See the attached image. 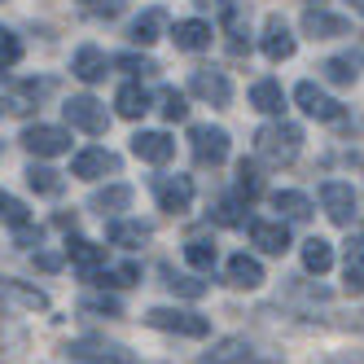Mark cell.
<instances>
[{
  "label": "cell",
  "instance_id": "1",
  "mask_svg": "<svg viewBox=\"0 0 364 364\" xmlns=\"http://www.w3.org/2000/svg\"><path fill=\"white\" fill-rule=\"evenodd\" d=\"M299 149H303V127L299 123L277 119V123H268V127H259V132H255V154L264 163H272V167L294 163Z\"/></svg>",
  "mask_w": 364,
  "mask_h": 364
},
{
  "label": "cell",
  "instance_id": "2",
  "mask_svg": "<svg viewBox=\"0 0 364 364\" xmlns=\"http://www.w3.org/2000/svg\"><path fill=\"white\" fill-rule=\"evenodd\" d=\"M145 321L154 329H167V333H180V338H206L211 333V321L198 316V311H185V307H149Z\"/></svg>",
  "mask_w": 364,
  "mask_h": 364
},
{
  "label": "cell",
  "instance_id": "3",
  "mask_svg": "<svg viewBox=\"0 0 364 364\" xmlns=\"http://www.w3.org/2000/svg\"><path fill=\"white\" fill-rule=\"evenodd\" d=\"M154 198H159V211L167 215H185L193 206V180L189 176H154Z\"/></svg>",
  "mask_w": 364,
  "mask_h": 364
},
{
  "label": "cell",
  "instance_id": "4",
  "mask_svg": "<svg viewBox=\"0 0 364 364\" xmlns=\"http://www.w3.org/2000/svg\"><path fill=\"white\" fill-rule=\"evenodd\" d=\"M62 114H66L70 127H80V132H88V136H101L110 127V114H106V106H101L97 97H70L62 106Z\"/></svg>",
  "mask_w": 364,
  "mask_h": 364
},
{
  "label": "cell",
  "instance_id": "5",
  "mask_svg": "<svg viewBox=\"0 0 364 364\" xmlns=\"http://www.w3.org/2000/svg\"><path fill=\"white\" fill-rule=\"evenodd\" d=\"M189 145H193V159L202 167H220L228 159V132L224 127H211V123L189 127Z\"/></svg>",
  "mask_w": 364,
  "mask_h": 364
},
{
  "label": "cell",
  "instance_id": "6",
  "mask_svg": "<svg viewBox=\"0 0 364 364\" xmlns=\"http://www.w3.org/2000/svg\"><path fill=\"white\" fill-rule=\"evenodd\" d=\"M294 101H299V110H303L307 119H321V123H343V114H347L325 88H316L311 80H303V84L294 88Z\"/></svg>",
  "mask_w": 364,
  "mask_h": 364
},
{
  "label": "cell",
  "instance_id": "7",
  "mask_svg": "<svg viewBox=\"0 0 364 364\" xmlns=\"http://www.w3.org/2000/svg\"><path fill=\"white\" fill-rule=\"evenodd\" d=\"M22 145H27L36 159H58V154L70 149V132L66 127H53V123H31L22 132Z\"/></svg>",
  "mask_w": 364,
  "mask_h": 364
},
{
  "label": "cell",
  "instance_id": "8",
  "mask_svg": "<svg viewBox=\"0 0 364 364\" xmlns=\"http://www.w3.org/2000/svg\"><path fill=\"white\" fill-rule=\"evenodd\" d=\"M321 206H325V215L333 224H351L355 220V189L347 185V180H325L321 185Z\"/></svg>",
  "mask_w": 364,
  "mask_h": 364
},
{
  "label": "cell",
  "instance_id": "9",
  "mask_svg": "<svg viewBox=\"0 0 364 364\" xmlns=\"http://www.w3.org/2000/svg\"><path fill=\"white\" fill-rule=\"evenodd\" d=\"M189 92L202 97V101H211V106H228V101H232L228 75L215 70V66H198V70H193V80H189Z\"/></svg>",
  "mask_w": 364,
  "mask_h": 364
},
{
  "label": "cell",
  "instance_id": "10",
  "mask_svg": "<svg viewBox=\"0 0 364 364\" xmlns=\"http://www.w3.org/2000/svg\"><path fill=\"white\" fill-rule=\"evenodd\" d=\"M114 171H119V154H110V149H80L70 159V176H80V180H101Z\"/></svg>",
  "mask_w": 364,
  "mask_h": 364
},
{
  "label": "cell",
  "instance_id": "11",
  "mask_svg": "<svg viewBox=\"0 0 364 364\" xmlns=\"http://www.w3.org/2000/svg\"><path fill=\"white\" fill-rule=\"evenodd\" d=\"M66 259H70V268L80 272L84 281H97V277H101V268H106V246L75 237V242L66 246Z\"/></svg>",
  "mask_w": 364,
  "mask_h": 364
},
{
  "label": "cell",
  "instance_id": "12",
  "mask_svg": "<svg viewBox=\"0 0 364 364\" xmlns=\"http://www.w3.org/2000/svg\"><path fill=\"white\" fill-rule=\"evenodd\" d=\"M294 48H299V44H294L290 27H285V18L272 14V18L264 22V58H268V62H290Z\"/></svg>",
  "mask_w": 364,
  "mask_h": 364
},
{
  "label": "cell",
  "instance_id": "13",
  "mask_svg": "<svg viewBox=\"0 0 364 364\" xmlns=\"http://www.w3.org/2000/svg\"><path fill=\"white\" fill-rule=\"evenodd\" d=\"M132 154H136L141 163L163 167V163L176 159V141H171L167 132H136V136H132Z\"/></svg>",
  "mask_w": 364,
  "mask_h": 364
},
{
  "label": "cell",
  "instance_id": "14",
  "mask_svg": "<svg viewBox=\"0 0 364 364\" xmlns=\"http://www.w3.org/2000/svg\"><path fill=\"white\" fill-rule=\"evenodd\" d=\"M250 246H259L264 255H285L290 250V228L281 220H250Z\"/></svg>",
  "mask_w": 364,
  "mask_h": 364
},
{
  "label": "cell",
  "instance_id": "15",
  "mask_svg": "<svg viewBox=\"0 0 364 364\" xmlns=\"http://www.w3.org/2000/svg\"><path fill=\"white\" fill-rule=\"evenodd\" d=\"M171 40H176V48H185V53H202V48H211L215 31H211V22H202V18H185V22L171 27Z\"/></svg>",
  "mask_w": 364,
  "mask_h": 364
},
{
  "label": "cell",
  "instance_id": "16",
  "mask_svg": "<svg viewBox=\"0 0 364 364\" xmlns=\"http://www.w3.org/2000/svg\"><path fill=\"white\" fill-rule=\"evenodd\" d=\"M0 303L22 307V311H44V307H48L44 290H36V285H22V281H14V277H0Z\"/></svg>",
  "mask_w": 364,
  "mask_h": 364
},
{
  "label": "cell",
  "instance_id": "17",
  "mask_svg": "<svg viewBox=\"0 0 364 364\" xmlns=\"http://www.w3.org/2000/svg\"><path fill=\"white\" fill-rule=\"evenodd\" d=\"M343 285H347L351 299L364 294V232H360V237H351L347 250H343Z\"/></svg>",
  "mask_w": 364,
  "mask_h": 364
},
{
  "label": "cell",
  "instance_id": "18",
  "mask_svg": "<svg viewBox=\"0 0 364 364\" xmlns=\"http://www.w3.org/2000/svg\"><path fill=\"white\" fill-rule=\"evenodd\" d=\"M303 36H311V40H338V36H351V27H347V18H333L325 9H307L303 14Z\"/></svg>",
  "mask_w": 364,
  "mask_h": 364
},
{
  "label": "cell",
  "instance_id": "19",
  "mask_svg": "<svg viewBox=\"0 0 364 364\" xmlns=\"http://www.w3.org/2000/svg\"><path fill=\"white\" fill-rule=\"evenodd\" d=\"M70 75H75V80H84V84L106 80V53H101L97 44L75 48V58H70Z\"/></svg>",
  "mask_w": 364,
  "mask_h": 364
},
{
  "label": "cell",
  "instance_id": "20",
  "mask_svg": "<svg viewBox=\"0 0 364 364\" xmlns=\"http://www.w3.org/2000/svg\"><path fill=\"white\" fill-rule=\"evenodd\" d=\"M228 285L232 290H259L264 285V264L255 255H232L228 259Z\"/></svg>",
  "mask_w": 364,
  "mask_h": 364
},
{
  "label": "cell",
  "instance_id": "21",
  "mask_svg": "<svg viewBox=\"0 0 364 364\" xmlns=\"http://www.w3.org/2000/svg\"><path fill=\"white\" fill-rule=\"evenodd\" d=\"M106 237H110V246H123V250H136V246H145V242L154 237V228H149L145 220H110V228H106Z\"/></svg>",
  "mask_w": 364,
  "mask_h": 364
},
{
  "label": "cell",
  "instance_id": "22",
  "mask_svg": "<svg viewBox=\"0 0 364 364\" xmlns=\"http://www.w3.org/2000/svg\"><path fill=\"white\" fill-rule=\"evenodd\" d=\"M202 364H255V347L246 338H220V343L202 355Z\"/></svg>",
  "mask_w": 364,
  "mask_h": 364
},
{
  "label": "cell",
  "instance_id": "23",
  "mask_svg": "<svg viewBox=\"0 0 364 364\" xmlns=\"http://www.w3.org/2000/svg\"><path fill=\"white\" fill-rule=\"evenodd\" d=\"M66 351L75 360H88V364H127V351L114 343H70Z\"/></svg>",
  "mask_w": 364,
  "mask_h": 364
},
{
  "label": "cell",
  "instance_id": "24",
  "mask_svg": "<svg viewBox=\"0 0 364 364\" xmlns=\"http://www.w3.org/2000/svg\"><path fill=\"white\" fill-rule=\"evenodd\" d=\"M250 106H255L259 114L281 119V110H285V92H281V84H277V80H259V84L250 88Z\"/></svg>",
  "mask_w": 364,
  "mask_h": 364
},
{
  "label": "cell",
  "instance_id": "25",
  "mask_svg": "<svg viewBox=\"0 0 364 364\" xmlns=\"http://www.w3.org/2000/svg\"><path fill=\"white\" fill-rule=\"evenodd\" d=\"M303 268H307L311 277H325V272L333 268V246H329L325 237H307V242H303Z\"/></svg>",
  "mask_w": 364,
  "mask_h": 364
},
{
  "label": "cell",
  "instance_id": "26",
  "mask_svg": "<svg viewBox=\"0 0 364 364\" xmlns=\"http://www.w3.org/2000/svg\"><path fill=\"white\" fill-rule=\"evenodd\" d=\"M127 206H132V189L127 185H106L92 193V211H101V215H119Z\"/></svg>",
  "mask_w": 364,
  "mask_h": 364
},
{
  "label": "cell",
  "instance_id": "27",
  "mask_svg": "<svg viewBox=\"0 0 364 364\" xmlns=\"http://www.w3.org/2000/svg\"><path fill=\"white\" fill-rule=\"evenodd\" d=\"M114 110H119L123 119H141V114L149 110V92H145L141 84H123V88L114 92Z\"/></svg>",
  "mask_w": 364,
  "mask_h": 364
},
{
  "label": "cell",
  "instance_id": "28",
  "mask_svg": "<svg viewBox=\"0 0 364 364\" xmlns=\"http://www.w3.org/2000/svg\"><path fill=\"white\" fill-rule=\"evenodd\" d=\"M163 31H167V14H163V9H145V14L132 22V40H136V44L163 40Z\"/></svg>",
  "mask_w": 364,
  "mask_h": 364
},
{
  "label": "cell",
  "instance_id": "29",
  "mask_svg": "<svg viewBox=\"0 0 364 364\" xmlns=\"http://www.w3.org/2000/svg\"><path fill=\"white\" fill-rule=\"evenodd\" d=\"M27 185H31V189H36L40 198H58V193H62V171L31 163V167H27Z\"/></svg>",
  "mask_w": 364,
  "mask_h": 364
},
{
  "label": "cell",
  "instance_id": "30",
  "mask_svg": "<svg viewBox=\"0 0 364 364\" xmlns=\"http://www.w3.org/2000/svg\"><path fill=\"white\" fill-rule=\"evenodd\" d=\"M272 206H277L285 220H307V215H311V202H307V193H299V189H281V193H272Z\"/></svg>",
  "mask_w": 364,
  "mask_h": 364
},
{
  "label": "cell",
  "instance_id": "31",
  "mask_svg": "<svg viewBox=\"0 0 364 364\" xmlns=\"http://www.w3.org/2000/svg\"><path fill=\"white\" fill-rule=\"evenodd\" d=\"M185 259H189L198 272H211V268H215V259H220V250H215L211 237H189V242H185Z\"/></svg>",
  "mask_w": 364,
  "mask_h": 364
},
{
  "label": "cell",
  "instance_id": "32",
  "mask_svg": "<svg viewBox=\"0 0 364 364\" xmlns=\"http://www.w3.org/2000/svg\"><path fill=\"white\" fill-rule=\"evenodd\" d=\"M163 285H167L171 294H180V299H202L206 294V281L185 277V272H171V268H163Z\"/></svg>",
  "mask_w": 364,
  "mask_h": 364
},
{
  "label": "cell",
  "instance_id": "33",
  "mask_svg": "<svg viewBox=\"0 0 364 364\" xmlns=\"http://www.w3.org/2000/svg\"><path fill=\"white\" fill-rule=\"evenodd\" d=\"M80 311H88V316H106V321H119L123 316V303L114 294H84L80 299Z\"/></svg>",
  "mask_w": 364,
  "mask_h": 364
},
{
  "label": "cell",
  "instance_id": "34",
  "mask_svg": "<svg viewBox=\"0 0 364 364\" xmlns=\"http://www.w3.org/2000/svg\"><path fill=\"white\" fill-rule=\"evenodd\" d=\"M159 110H163L167 123H185L189 119V101H185V92H180V88H163L159 92Z\"/></svg>",
  "mask_w": 364,
  "mask_h": 364
},
{
  "label": "cell",
  "instance_id": "35",
  "mask_svg": "<svg viewBox=\"0 0 364 364\" xmlns=\"http://www.w3.org/2000/svg\"><path fill=\"white\" fill-rule=\"evenodd\" d=\"M237 193H242L246 202H255L259 193H264V176H259L255 163H237Z\"/></svg>",
  "mask_w": 364,
  "mask_h": 364
},
{
  "label": "cell",
  "instance_id": "36",
  "mask_svg": "<svg viewBox=\"0 0 364 364\" xmlns=\"http://www.w3.org/2000/svg\"><path fill=\"white\" fill-rule=\"evenodd\" d=\"M321 70L329 84H355V75H360L351 58H329V62H321Z\"/></svg>",
  "mask_w": 364,
  "mask_h": 364
},
{
  "label": "cell",
  "instance_id": "37",
  "mask_svg": "<svg viewBox=\"0 0 364 364\" xmlns=\"http://www.w3.org/2000/svg\"><path fill=\"white\" fill-rule=\"evenodd\" d=\"M141 281L136 264H119V268H101V285H114V290H127V285Z\"/></svg>",
  "mask_w": 364,
  "mask_h": 364
},
{
  "label": "cell",
  "instance_id": "38",
  "mask_svg": "<svg viewBox=\"0 0 364 364\" xmlns=\"http://www.w3.org/2000/svg\"><path fill=\"white\" fill-rule=\"evenodd\" d=\"M0 220H5V224H14V228H22V224H31V211H27V206H22L14 193H5V189H0Z\"/></svg>",
  "mask_w": 364,
  "mask_h": 364
},
{
  "label": "cell",
  "instance_id": "39",
  "mask_svg": "<svg viewBox=\"0 0 364 364\" xmlns=\"http://www.w3.org/2000/svg\"><path fill=\"white\" fill-rule=\"evenodd\" d=\"M211 220L224 224V228H237V224L246 220V215H242V202H237V198H220V202L211 206Z\"/></svg>",
  "mask_w": 364,
  "mask_h": 364
},
{
  "label": "cell",
  "instance_id": "40",
  "mask_svg": "<svg viewBox=\"0 0 364 364\" xmlns=\"http://www.w3.org/2000/svg\"><path fill=\"white\" fill-rule=\"evenodd\" d=\"M18 58H22V40H18L14 31H5V27H0V70L18 66Z\"/></svg>",
  "mask_w": 364,
  "mask_h": 364
},
{
  "label": "cell",
  "instance_id": "41",
  "mask_svg": "<svg viewBox=\"0 0 364 364\" xmlns=\"http://www.w3.org/2000/svg\"><path fill=\"white\" fill-rule=\"evenodd\" d=\"M114 66L119 70H127V75H154L159 66H154L149 58H136V53H123V58H114Z\"/></svg>",
  "mask_w": 364,
  "mask_h": 364
},
{
  "label": "cell",
  "instance_id": "42",
  "mask_svg": "<svg viewBox=\"0 0 364 364\" xmlns=\"http://www.w3.org/2000/svg\"><path fill=\"white\" fill-rule=\"evenodd\" d=\"M40 268L53 272V268H62V259H58V255H40Z\"/></svg>",
  "mask_w": 364,
  "mask_h": 364
},
{
  "label": "cell",
  "instance_id": "43",
  "mask_svg": "<svg viewBox=\"0 0 364 364\" xmlns=\"http://www.w3.org/2000/svg\"><path fill=\"white\" fill-rule=\"evenodd\" d=\"M347 5H351V14H360V18H364V0H347Z\"/></svg>",
  "mask_w": 364,
  "mask_h": 364
},
{
  "label": "cell",
  "instance_id": "44",
  "mask_svg": "<svg viewBox=\"0 0 364 364\" xmlns=\"http://www.w3.org/2000/svg\"><path fill=\"white\" fill-rule=\"evenodd\" d=\"M5 110H9V106H5V101H0V114H5Z\"/></svg>",
  "mask_w": 364,
  "mask_h": 364
}]
</instances>
